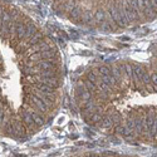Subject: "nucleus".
<instances>
[{
	"label": "nucleus",
	"instance_id": "obj_23",
	"mask_svg": "<svg viewBox=\"0 0 157 157\" xmlns=\"http://www.w3.org/2000/svg\"><path fill=\"white\" fill-rule=\"evenodd\" d=\"M102 118H103V114H102L101 112H93L92 114L89 116L88 119L92 122V123H101Z\"/></svg>",
	"mask_w": 157,
	"mask_h": 157
},
{
	"label": "nucleus",
	"instance_id": "obj_9",
	"mask_svg": "<svg viewBox=\"0 0 157 157\" xmlns=\"http://www.w3.org/2000/svg\"><path fill=\"white\" fill-rule=\"evenodd\" d=\"M13 128H14V135L19 136V137H24L25 136V129H24L23 125L19 121H13Z\"/></svg>",
	"mask_w": 157,
	"mask_h": 157
},
{
	"label": "nucleus",
	"instance_id": "obj_37",
	"mask_svg": "<svg viewBox=\"0 0 157 157\" xmlns=\"http://www.w3.org/2000/svg\"><path fill=\"white\" fill-rule=\"evenodd\" d=\"M40 58H42V54H40V52H39V53H35V54L30 55L29 59H30V61H39Z\"/></svg>",
	"mask_w": 157,
	"mask_h": 157
},
{
	"label": "nucleus",
	"instance_id": "obj_17",
	"mask_svg": "<svg viewBox=\"0 0 157 157\" xmlns=\"http://www.w3.org/2000/svg\"><path fill=\"white\" fill-rule=\"evenodd\" d=\"M38 30H37V27L34 25L33 23H27V31H25V37L24 38H27V39H29V38H31L33 35L35 34Z\"/></svg>",
	"mask_w": 157,
	"mask_h": 157
},
{
	"label": "nucleus",
	"instance_id": "obj_11",
	"mask_svg": "<svg viewBox=\"0 0 157 157\" xmlns=\"http://www.w3.org/2000/svg\"><path fill=\"white\" fill-rule=\"evenodd\" d=\"M117 132H118V133H121L123 137H126V138L133 137V135H135V131L129 129L127 126H118L117 127Z\"/></svg>",
	"mask_w": 157,
	"mask_h": 157
},
{
	"label": "nucleus",
	"instance_id": "obj_24",
	"mask_svg": "<svg viewBox=\"0 0 157 157\" xmlns=\"http://www.w3.org/2000/svg\"><path fill=\"white\" fill-rule=\"evenodd\" d=\"M93 18H94V20H97L98 23H103V21L106 20V13H104V10L98 9V10L94 13Z\"/></svg>",
	"mask_w": 157,
	"mask_h": 157
},
{
	"label": "nucleus",
	"instance_id": "obj_8",
	"mask_svg": "<svg viewBox=\"0 0 157 157\" xmlns=\"http://www.w3.org/2000/svg\"><path fill=\"white\" fill-rule=\"evenodd\" d=\"M155 118H156V113H155V111L147 112L146 117H145V131H147V132L150 131V128H151V126H152V123H153Z\"/></svg>",
	"mask_w": 157,
	"mask_h": 157
},
{
	"label": "nucleus",
	"instance_id": "obj_25",
	"mask_svg": "<svg viewBox=\"0 0 157 157\" xmlns=\"http://www.w3.org/2000/svg\"><path fill=\"white\" fill-rule=\"evenodd\" d=\"M96 110H97V106H96L94 101H92V98L84 102V111L90 112V111H96Z\"/></svg>",
	"mask_w": 157,
	"mask_h": 157
},
{
	"label": "nucleus",
	"instance_id": "obj_2",
	"mask_svg": "<svg viewBox=\"0 0 157 157\" xmlns=\"http://www.w3.org/2000/svg\"><path fill=\"white\" fill-rule=\"evenodd\" d=\"M143 5H145V16L148 19H153L156 18V15H157V5L156 3L153 2V0H143Z\"/></svg>",
	"mask_w": 157,
	"mask_h": 157
},
{
	"label": "nucleus",
	"instance_id": "obj_12",
	"mask_svg": "<svg viewBox=\"0 0 157 157\" xmlns=\"http://www.w3.org/2000/svg\"><path fill=\"white\" fill-rule=\"evenodd\" d=\"M42 83H44V84H47V86H51L52 88H58L59 87V80L57 79V77H54V78H42Z\"/></svg>",
	"mask_w": 157,
	"mask_h": 157
},
{
	"label": "nucleus",
	"instance_id": "obj_1",
	"mask_svg": "<svg viewBox=\"0 0 157 157\" xmlns=\"http://www.w3.org/2000/svg\"><path fill=\"white\" fill-rule=\"evenodd\" d=\"M110 14L112 16V19L114 20V23L117 25L122 27V28H126L129 21L127 20V18L123 14V10H122V5L121 4H114V5H111L110 6Z\"/></svg>",
	"mask_w": 157,
	"mask_h": 157
},
{
	"label": "nucleus",
	"instance_id": "obj_5",
	"mask_svg": "<svg viewBox=\"0 0 157 157\" xmlns=\"http://www.w3.org/2000/svg\"><path fill=\"white\" fill-rule=\"evenodd\" d=\"M77 94L80 97V100L83 102H86V101H88V100L92 98V93H90L83 84H80V86L77 87Z\"/></svg>",
	"mask_w": 157,
	"mask_h": 157
},
{
	"label": "nucleus",
	"instance_id": "obj_45",
	"mask_svg": "<svg viewBox=\"0 0 157 157\" xmlns=\"http://www.w3.org/2000/svg\"><path fill=\"white\" fill-rule=\"evenodd\" d=\"M153 2H155V3H156V5H157V0H153Z\"/></svg>",
	"mask_w": 157,
	"mask_h": 157
},
{
	"label": "nucleus",
	"instance_id": "obj_3",
	"mask_svg": "<svg viewBox=\"0 0 157 157\" xmlns=\"http://www.w3.org/2000/svg\"><path fill=\"white\" fill-rule=\"evenodd\" d=\"M122 5V10H123V14H125V16L127 18L128 21H135L138 19V15L136 14V11L132 9L131 4L128 3V0H125V3L121 4Z\"/></svg>",
	"mask_w": 157,
	"mask_h": 157
},
{
	"label": "nucleus",
	"instance_id": "obj_31",
	"mask_svg": "<svg viewBox=\"0 0 157 157\" xmlns=\"http://www.w3.org/2000/svg\"><path fill=\"white\" fill-rule=\"evenodd\" d=\"M87 79H89L90 82H93V83H96V82L100 79L98 78V76H97V73L94 72V70H92V72H89L88 74H87Z\"/></svg>",
	"mask_w": 157,
	"mask_h": 157
},
{
	"label": "nucleus",
	"instance_id": "obj_30",
	"mask_svg": "<svg viewBox=\"0 0 157 157\" xmlns=\"http://www.w3.org/2000/svg\"><path fill=\"white\" fill-rule=\"evenodd\" d=\"M98 72L102 76H110L111 74V67H107V65H101L100 68H98Z\"/></svg>",
	"mask_w": 157,
	"mask_h": 157
},
{
	"label": "nucleus",
	"instance_id": "obj_6",
	"mask_svg": "<svg viewBox=\"0 0 157 157\" xmlns=\"http://www.w3.org/2000/svg\"><path fill=\"white\" fill-rule=\"evenodd\" d=\"M131 65H132V69H133V79H135V82H141L143 72H145L143 68L138 63H132Z\"/></svg>",
	"mask_w": 157,
	"mask_h": 157
},
{
	"label": "nucleus",
	"instance_id": "obj_38",
	"mask_svg": "<svg viewBox=\"0 0 157 157\" xmlns=\"http://www.w3.org/2000/svg\"><path fill=\"white\" fill-rule=\"evenodd\" d=\"M150 78H151V82H152V83L157 87V73H152Z\"/></svg>",
	"mask_w": 157,
	"mask_h": 157
},
{
	"label": "nucleus",
	"instance_id": "obj_13",
	"mask_svg": "<svg viewBox=\"0 0 157 157\" xmlns=\"http://www.w3.org/2000/svg\"><path fill=\"white\" fill-rule=\"evenodd\" d=\"M82 13H83V9H82V8H79V6H74L73 9L69 11V18H72V19H74V20L80 19Z\"/></svg>",
	"mask_w": 157,
	"mask_h": 157
},
{
	"label": "nucleus",
	"instance_id": "obj_7",
	"mask_svg": "<svg viewBox=\"0 0 157 157\" xmlns=\"http://www.w3.org/2000/svg\"><path fill=\"white\" fill-rule=\"evenodd\" d=\"M31 103L34 104L39 111H42V112H44V113L48 112V108H49V107H48L42 100H40V98H38V97H35V96H31Z\"/></svg>",
	"mask_w": 157,
	"mask_h": 157
},
{
	"label": "nucleus",
	"instance_id": "obj_19",
	"mask_svg": "<svg viewBox=\"0 0 157 157\" xmlns=\"http://www.w3.org/2000/svg\"><path fill=\"white\" fill-rule=\"evenodd\" d=\"M100 126L103 127V128H111L113 126V121H112L111 116H104L101 121V123H100Z\"/></svg>",
	"mask_w": 157,
	"mask_h": 157
},
{
	"label": "nucleus",
	"instance_id": "obj_44",
	"mask_svg": "<svg viewBox=\"0 0 157 157\" xmlns=\"http://www.w3.org/2000/svg\"><path fill=\"white\" fill-rule=\"evenodd\" d=\"M2 24H3V18H2V15H0V27H2Z\"/></svg>",
	"mask_w": 157,
	"mask_h": 157
},
{
	"label": "nucleus",
	"instance_id": "obj_29",
	"mask_svg": "<svg viewBox=\"0 0 157 157\" xmlns=\"http://www.w3.org/2000/svg\"><path fill=\"white\" fill-rule=\"evenodd\" d=\"M80 19L83 20V21H86V23H88V21H90V20L93 19V14L90 13V10H83Z\"/></svg>",
	"mask_w": 157,
	"mask_h": 157
},
{
	"label": "nucleus",
	"instance_id": "obj_42",
	"mask_svg": "<svg viewBox=\"0 0 157 157\" xmlns=\"http://www.w3.org/2000/svg\"><path fill=\"white\" fill-rule=\"evenodd\" d=\"M90 157H102L101 155H97V153H92V155H89Z\"/></svg>",
	"mask_w": 157,
	"mask_h": 157
},
{
	"label": "nucleus",
	"instance_id": "obj_14",
	"mask_svg": "<svg viewBox=\"0 0 157 157\" xmlns=\"http://www.w3.org/2000/svg\"><path fill=\"white\" fill-rule=\"evenodd\" d=\"M21 118L23 121L27 123V125L30 127V126H34L35 123L34 121H33V117H31V114H30V111H23L21 112Z\"/></svg>",
	"mask_w": 157,
	"mask_h": 157
},
{
	"label": "nucleus",
	"instance_id": "obj_34",
	"mask_svg": "<svg viewBox=\"0 0 157 157\" xmlns=\"http://www.w3.org/2000/svg\"><path fill=\"white\" fill-rule=\"evenodd\" d=\"M74 6H76L74 2H73V0H69V2H68L67 4H64V9H65V10H68V11H70Z\"/></svg>",
	"mask_w": 157,
	"mask_h": 157
},
{
	"label": "nucleus",
	"instance_id": "obj_28",
	"mask_svg": "<svg viewBox=\"0 0 157 157\" xmlns=\"http://www.w3.org/2000/svg\"><path fill=\"white\" fill-rule=\"evenodd\" d=\"M39 76L42 78H54L57 77V73L53 69H48V70H43L42 73H39Z\"/></svg>",
	"mask_w": 157,
	"mask_h": 157
},
{
	"label": "nucleus",
	"instance_id": "obj_32",
	"mask_svg": "<svg viewBox=\"0 0 157 157\" xmlns=\"http://www.w3.org/2000/svg\"><path fill=\"white\" fill-rule=\"evenodd\" d=\"M125 72L129 78H133V69H132V65L129 63H125Z\"/></svg>",
	"mask_w": 157,
	"mask_h": 157
},
{
	"label": "nucleus",
	"instance_id": "obj_33",
	"mask_svg": "<svg viewBox=\"0 0 157 157\" xmlns=\"http://www.w3.org/2000/svg\"><path fill=\"white\" fill-rule=\"evenodd\" d=\"M142 83L143 84H148V83H150V82H151V78H150V74H148L147 72H143V76H142Z\"/></svg>",
	"mask_w": 157,
	"mask_h": 157
},
{
	"label": "nucleus",
	"instance_id": "obj_46",
	"mask_svg": "<svg viewBox=\"0 0 157 157\" xmlns=\"http://www.w3.org/2000/svg\"><path fill=\"white\" fill-rule=\"evenodd\" d=\"M102 157H110V156H102Z\"/></svg>",
	"mask_w": 157,
	"mask_h": 157
},
{
	"label": "nucleus",
	"instance_id": "obj_39",
	"mask_svg": "<svg viewBox=\"0 0 157 157\" xmlns=\"http://www.w3.org/2000/svg\"><path fill=\"white\" fill-rule=\"evenodd\" d=\"M5 119V116H4V111L3 110H0V126H2V123L3 121Z\"/></svg>",
	"mask_w": 157,
	"mask_h": 157
},
{
	"label": "nucleus",
	"instance_id": "obj_40",
	"mask_svg": "<svg viewBox=\"0 0 157 157\" xmlns=\"http://www.w3.org/2000/svg\"><path fill=\"white\" fill-rule=\"evenodd\" d=\"M70 35H72L73 38H76V39H77V38H78V33H77L76 30H70Z\"/></svg>",
	"mask_w": 157,
	"mask_h": 157
},
{
	"label": "nucleus",
	"instance_id": "obj_35",
	"mask_svg": "<svg viewBox=\"0 0 157 157\" xmlns=\"http://www.w3.org/2000/svg\"><path fill=\"white\" fill-rule=\"evenodd\" d=\"M111 117H112L113 123H114V122H116V123H119V121H121V116L118 114V112H113Z\"/></svg>",
	"mask_w": 157,
	"mask_h": 157
},
{
	"label": "nucleus",
	"instance_id": "obj_41",
	"mask_svg": "<svg viewBox=\"0 0 157 157\" xmlns=\"http://www.w3.org/2000/svg\"><path fill=\"white\" fill-rule=\"evenodd\" d=\"M61 35H62L63 38H65V39H68V35H67V34H65V33H64V31H61Z\"/></svg>",
	"mask_w": 157,
	"mask_h": 157
},
{
	"label": "nucleus",
	"instance_id": "obj_15",
	"mask_svg": "<svg viewBox=\"0 0 157 157\" xmlns=\"http://www.w3.org/2000/svg\"><path fill=\"white\" fill-rule=\"evenodd\" d=\"M55 67V64L52 61H43V62H39L38 63V68L42 69V70H48V69H53Z\"/></svg>",
	"mask_w": 157,
	"mask_h": 157
},
{
	"label": "nucleus",
	"instance_id": "obj_36",
	"mask_svg": "<svg viewBox=\"0 0 157 157\" xmlns=\"http://www.w3.org/2000/svg\"><path fill=\"white\" fill-rule=\"evenodd\" d=\"M126 126H127V127H128L129 129H132V131H135V119L129 117V118L127 119V125H126Z\"/></svg>",
	"mask_w": 157,
	"mask_h": 157
},
{
	"label": "nucleus",
	"instance_id": "obj_4",
	"mask_svg": "<svg viewBox=\"0 0 157 157\" xmlns=\"http://www.w3.org/2000/svg\"><path fill=\"white\" fill-rule=\"evenodd\" d=\"M133 119H135V131L139 135L145 132V117L142 114H137Z\"/></svg>",
	"mask_w": 157,
	"mask_h": 157
},
{
	"label": "nucleus",
	"instance_id": "obj_18",
	"mask_svg": "<svg viewBox=\"0 0 157 157\" xmlns=\"http://www.w3.org/2000/svg\"><path fill=\"white\" fill-rule=\"evenodd\" d=\"M45 49H49V44L48 42H45V40H40L39 43L34 44L33 45V52H40V51H45Z\"/></svg>",
	"mask_w": 157,
	"mask_h": 157
},
{
	"label": "nucleus",
	"instance_id": "obj_21",
	"mask_svg": "<svg viewBox=\"0 0 157 157\" xmlns=\"http://www.w3.org/2000/svg\"><path fill=\"white\" fill-rule=\"evenodd\" d=\"M96 84H98L97 86V88L101 90V92H104V93H110L111 92V87L107 84V83H104L103 80H101V79H98L97 82H96Z\"/></svg>",
	"mask_w": 157,
	"mask_h": 157
},
{
	"label": "nucleus",
	"instance_id": "obj_48",
	"mask_svg": "<svg viewBox=\"0 0 157 157\" xmlns=\"http://www.w3.org/2000/svg\"><path fill=\"white\" fill-rule=\"evenodd\" d=\"M87 157H90V156H87Z\"/></svg>",
	"mask_w": 157,
	"mask_h": 157
},
{
	"label": "nucleus",
	"instance_id": "obj_10",
	"mask_svg": "<svg viewBox=\"0 0 157 157\" xmlns=\"http://www.w3.org/2000/svg\"><path fill=\"white\" fill-rule=\"evenodd\" d=\"M25 31H27V24L25 23H16L15 33H16V35H18L19 39H24V37H25Z\"/></svg>",
	"mask_w": 157,
	"mask_h": 157
},
{
	"label": "nucleus",
	"instance_id": "obj_16",
	"mask_svg": "<svg viewBox=\"0 0 157 157\" xmlns=\"http://www.w3.org/2000/svg\"><path fill=\"white\" fill-rule=\"evenodd\" d=\"M40 54H42V58H44V59L53 61V58L57 57V51L55 49H45V51H43Z\"/></svg>",
	"mask_w": 157,
	"mask_h": 157
},
{
	"label": "nucleus",
	"instance_id": "obj_22",
	"mask_svg": "<svg viewBox=\"0 0 157 157\" xmlns=\"http://www.w3.org/2000/svg\"><path fill=\"white\" fill-rule=\"evenodd\" d=\"M38 89L40 90V92H43V93H49V94H52L54 92V88H52L51 86H47L44 83H42V82H39V83L37 84Z\"/></svg>",
	"mask_w": 157,
	"mask_h": 157
},
{
	"label": "nucleus",
	"instance_id": "obj_20",
	"mask_svg": "<svg viewBox=\"0 0 157 157\" xmlns=\"http://www.w3.org/2000/svg\"><path fill=\"white\" fill-rule=\"evenodd\" d=\"M30 114H31L33 121H34V123H35L37 126H43V125H44V118H43V117H42V116H40L39 113L30 111Z\"/></svg>",
	"mask_w": 157,
	"mask_h": 157
},
{
	"label": "nucleus",
	"instance_id": "obj_26",
	"mask_svg": "<svg viewBox=\"0 0 157 157\" xmlns=\"http://www.w3.org/2000/svg\"><path fill=\"white\" fill-rule=\"evenodd\" d=\"M83 86L89 90V92H97V84L96 83H93V82H90L89 79H86L84 80V83H83Z\"/></svg>",
	"mask_w": 157,
	"mask_h": 157
},
{
	"label": "nucleus",
	"instance_id": "obj_27",
	"mask_svg": "<svg viewBox=\"0 0 157 157\" xmlns=\"http://www.w3.org/2000/svg\"><path fill=\"white\" fill-rule=\"evenodd\" d=\"M42 38H43V35H42V33H39V31H37L34 35H33L31 38H29V43H30V45H34V44H37V43H39L40 40H42Z\"/></svg>",
	"mask_w": 157,
	"mask_h": 157
},
{
	"label": "nucleus",
	"instance_id": "obj_47",
	"mask_svg": "<svg viewBox=\"0 0 157 157\" xmlns=\"http://www.w3.org/2000/svg\"><path fill=\"white\" fill-rule=\"evenodd\" d=\"M156 65H157V62H156Z\"/></svg>",
	"mask_w": 157,
	"mask_h": 157
},
{
	"label": "nucleus",
	"instance_id": "obj_43",
	"mask_svg": "<svg viewBox=\"0 0 157 157\" xmlns=\"http://www.w3.org/2000/svg\"><path fill=\"white\" fill-rule=\"evenodd\" d=\"M3 13H4V10H3V6L0 5V15H3Z\"/></svg>",
	"mask_w": 157,
	"mask_h": 157
}]
</instances>
